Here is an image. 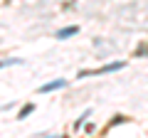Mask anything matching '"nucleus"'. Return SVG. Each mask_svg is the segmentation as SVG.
I'll return each instance as SVG.
<instances>
[{
    "label": "nucleus",
    "mask_w": 148,
    "mask_h": 138,
    "mask_svg": "<svg viewBox=\"0 0 148 138\" xmlns=\"http://www.w3.org/2000/svg\"><path fill=\"white\" fill-rule=\"evenodd\" d=\"M123 62H114V64H106V67L101 69H86V72H79V77H91V74H109V72H116V69H121Z\"/></svg>",
    "instance_id": "1"
},
{
    "label": "nucleus",
    "mask_w": 148,
    "mask_h": 138,
    "mask_svg": "<svg viewBox=\"0 0 148 138\" xmlns=\"http://www.w3.org/2000/svg\"><path fill=\"white\" fill-rule=\"evenodd\" d=\"M17 62H20V59H5V62H0V69H3V67H10V64H17Z\"/></svg>",
    "instance_id": "5"
},
{
    "label": "nucleus",
    "mask_w": 148,
    "mask_h": 138,
    "mask_svg": "<svg viewBox=\"0 0 148 138\" xmlns=\"http://www.w3.org/2000/svg\"><path fill=\"white\" fill-rule=\"evenodd\" d=\"M64 84H67V81H64V79H57V81H49V84L40 86V94H47V91H54V89H62Z\"/></svg>",
    "instance_id": "2"
},
{
    "label": "nucleus",
    "mask_w": 148,
    "mask_h": 138,
    "mask_svg": "<svg viewBox=\"0 0 148 138\" xmlns=\"http://www.w3.org/2000/svg\"><path fill=\"white\" fill-rule=\"evenodd\" d=\"M32 111H35V104H27V106H25V109L20 111V116H17V118H27V116H30Z\"/></svg>",
    "instance_id": "4"
},
{
    "label": "nucleus",
    "mask_w": 148,
    "mask_h": 138,
    "mask_svg": "<svg viewBox=\"0 0 148 138\" xmlns=\"http://www.w3.org/2000/svg\"><path fill=\"white\" fill-rule=\"evenodd\" d=\"M77 32H79V27H77V25L64 27V30H59V32H57V40H67V37H72V35H77Z\"/></svg>",
    "instance_id": "3"
}]
</instances>
